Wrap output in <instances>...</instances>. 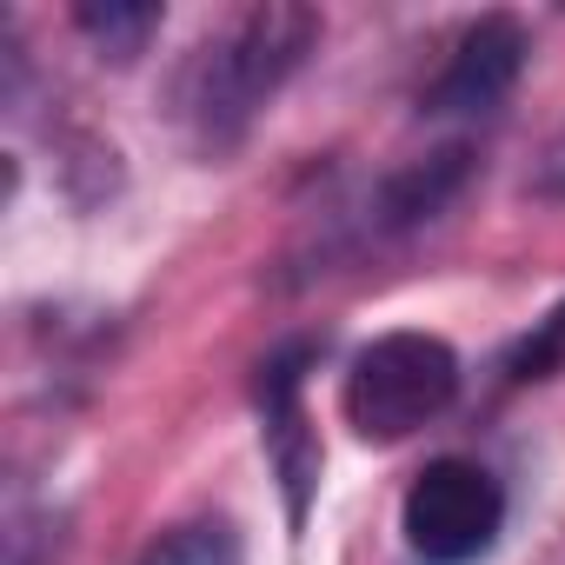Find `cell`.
<instances>
[{
  "label": "cell",
  "instance_id": "obj_1",
  "mask_svg": "<svg viewBox=\"0 0 565 565\" xmlns=\"http://www.w3.org/2000/svg\"><path fill=\"white\" fill-rule=\"evenodd\" d=\"M320 41V14L294 8V0H253L226 28H213L186 67L173 74V120L200 160H226L266 100L300 74V61Z\"/></svg>",
  "mask_w": 565,
  "mask_h": 565
},
{
  "label": "cell",
  "instance_id": "obj_2",
  "mask_svg": "<svg viewBox=\"0 0 565 565\" xmlns=\"http://www.w3.org/2000/svg\"><path fill=\"white\" fill-rule=\"evenodd\" d=\"M459 393V353L439 333H380L353 353L340 380V413L366 446H399L419 426H433Z\"/></svg>",
  "mask_w": 565,
  "mask_h": 565
},
{
  "label": "cell",
  "instance_id": "obj_3",
  "mask_svg": "<svg viewBox=\"0 0 565 565\" xmlns=\"http://www.w3.org/2000/svg\"><path fill=\"white\" fill-rule=\"evenodd\" d=\"M399 525H406V545L433 565H466L479 558L499 525H505V492L499 479L479 466V459H433L413 486H406V505H399Z\"/></svg>",
  "mask_w": 565,
  "mask_h": 565
},
{
  "label": "cell",
  "instance_id": "obj_4",
  "mask_svg": "<svg viewBox=\"0 0 565 565\" xmlns=\"http://www.w3.org/2000/svg\"><path fill=\"white\" fill-rule=\"evenodd\" d=\"M307 366H313V347H287L259 366V446L279 479L294 532L307 525V505L320 492V433L307 419Z\"/></svg>",
  "mask_w": 565,
  "mask_h": 565
},
{
  "label": "cell",
  "instance_id": "obj_5",
  "mask_svg": "<svg viewBox=\"0 0 565 565\" xmlns=\"http://www.w3.org/2000/svg\"><path fill=\"white\" fill-rule=\"evenodd\" d=\"M525 54H532V41H525V28H519L512 14H479V21L452 41L446 67L433 74V87L419 94V107L439 114V120L499 114L505 94H512L519 74H525Z\"/></svg>",
  "mask_w": 565,
  "mask_h": 565
},
{
  "label": "cell",
  "instance_id": "obj_6",
  "mask_svg": "<svg viewBox=\"0 0 565 565\" xmlns=\"http://www.w3.org/2000/svg\"><path fill=\"white\" fill-rule=\"evenodd\" d=\"M74 28L100 47V61L127 67L160 34V8H153V0H87V8H74Z\"/></svg>",
  "mask_w": 565,
  "mask_h": 565
},
{
  "label": "cell",
  "instance_id": "obj_7",
  "mask_svg": "<svg viewBox=\"0 0 565 565\" xmlns=\"http://www.w3.org/2000/svg\"><path fill=\"white\" fill-rule=\"evenodd\" d=\"M459 180H466V147H446V153H433V160L406 167V173L386 186V220H393V226L433 220V213L459 193Z\"/></svg>",
  "mask_w": 565,
  "mask_h": 565
},
{
  "label": "cell",
  "instance_id": "obj_8",
  "mask_svg": "<svg viewBox=\"0 0 565 565\" xmlns=\"http://www.w3.org/2000/svg\"><path fill=\"white\" fill-rule=\"evenodd\" d=\"M140 565H246V545H239L233 519H193V525L160 532Z\"/></svg>",
  "mask_w": 565,
  "mask_h": 565
},
{
  "label": "cell",
  "instance_id": "obj_9",
  "mask_svg": "<svg viewBox=\"0 0 565 565\" xmlns=\"http://www.w3.org/2000/svg\"><path fill=\"white\" fill-rule=\"evenodd\" d=\"M552 373H565V300L545 320H532V333L505 353V380L512 386H532V380H552Z\"/></svg>",
  "mask_w": 565,
  "mask_h": 565
},
{
  "label": "cell",
  "instance_id": "obj_10",
  "mask_svg": "<svg viewBox=\"0 0 565 565\" xmlns=\"http://www.w3.org/2000/svg\"><path fill=\"white\" fill-rule=\"evenodd\" d=\"M532 193H539V200H565V134L545 147V160H539V173H532Z\"/></svg>",
  "mask_w": 565,
  "mask_h": 565
}]
</instances>
